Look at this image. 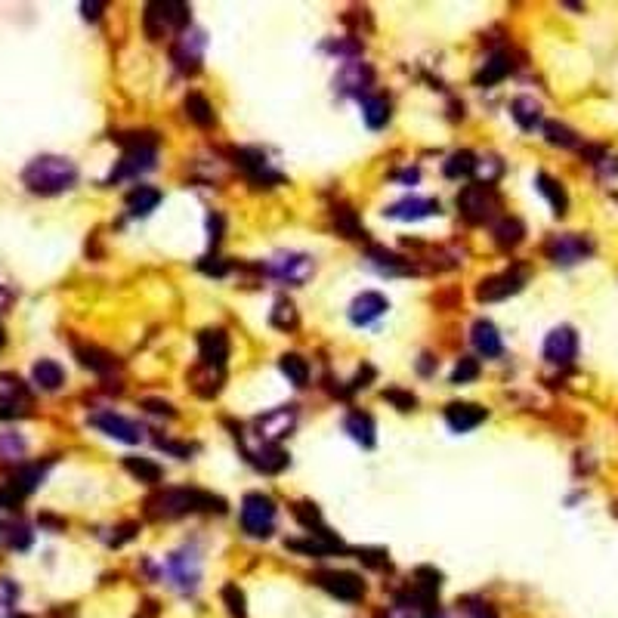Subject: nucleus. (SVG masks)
Returning a JSON list of instances; mask_svg holds the SVG:
<instances>
[{
    "mask_svg": "<svg viewBox=\"0 0 618 618\" xmlns=\"http://www.w3.org/2000/svg\"><path fill=\"white\" fill-rule=\"evenodd\" d=\"M312 269L316 266H312V257L307 254H275L269 260V273L288 284H303L312 275Z\"/></svg>",
    "mask_w": 618,
    "mask_h": 618,
    "instance_id": "nucleus-10",
    "label": "nucleus"
},
{
    "mask_svg": "<svg viewBox=\"0 0 618 618\" xmlns=\"http://www.w3.org/2000/svg\"><path fill=\"white\" fill-rule=\"evenodd\" d=\"M6 307H10V291H6V288H0V312H4Z\"/></svg>",
    "mask_w": 618,
    "mask_h": 618,
    "instance_id": "nucleus-55",
    "label": "nucleus"
},
{
    "mask_svg": "<svg viewBox=\"0 0 618 618\" xmlns=\"http://www.w3.org/2000/svg\"><path fill=\"white\" fill-rule=\"evenodd\" d=\"M186 115H189L198 127H211V124H213V106L201 93L186 96Z\"/></svg>",
    "mask_w": 618,
    "mask_h": 618,
    "instance_id": "nucleus-34",
    "label": "nucleus"
},
{
    "mask_svg": "<svg viewBox=\"0 0 618 618\" xmlns=\"http://www.w3.org/2000/svg\"><path fill=\"white\" fill-rule=\"evenodd\" d=\"M371 260H374V266L384 269V273H405V266L399 263V257L390 254V251H380V248H374Z\"/></svg>",
    "mask_w": 618,
    "mask_h": 618,
    "instance_id": "nucleus-47",
    "label": "nucleus"
},
{
    "mask_svg": "<svg viewBox=\"0 0 618 618\" xmlns=\"http://www.w3.org/2000/svg\"><path fill=\"white\" fill-rule=\"evenodd\" d=\"M74 179H78V168L59 155H40L22 170L25 189L34 196H59V192L72 189Z\"/></svg>",
    "mask_w": 618,
    "mask_h": 618,
    "instance_id": "nucleus-1",
    "label": "nucleus"
},
{
    "mask_svg": "<svg viewBox=\"0 0 618 618\" xmlns=\"http://www.w3.org/2000/svg\"><path fill=\"white\" fill-rule=\"evenodd\" d=\"M198 350H201V365L205 368H223L226 365V359H229V337H226V331H201V337H198Z\"/></svg>",
    "mask_w": 618,
    "mask_h": 618,
    "instance_id": "nucleus-16",
    "label": "nucleus"
},
{
    "mask_svg": "<svg viewBox=\"0 0 618 618\" xmlns=\"http://www.w3.org/2000/svg\"><path fill=\"white\" fill-rule=\"evenodd\" d=\"M22 451H25L22 436L0 433V461H16V457H22Z\"/></svg>",
    "mask_w": 618,
    "mask_h": 618,
    "instance_id": "nucleus-42",
    "label": "nucleus"
},
{
    "mask_svg": "<svg viewBox=\"0 0 618 618\" xmlns=\"http://www.w3.org/2000/svg\"><path fill=\"white\" fill-rule=\"evenodd\" d=\"M457 207H461V213L470 223H485V220L498 211V198H495V192H492V186L479 183V186H467V189L457 196Z\"/></svg>",
    "mask_w": 618,
    "mask_h": 618,
    "instance_id": "nucleus-5",
    "label": "nucleus"
},
{
    "mask_svg": "<svg viewBox=\"0 0 618 618\" xmlns=\"http://www.w3.org/2000/svg\"><path fill=\"white\" fill-rule=\"evenodd\" d=\"M205 31L198 29H183L177 38V44H173V62H177L183 72H196L198 62H201V53H205Z\"/></svg>",
    "mask_w": 618,
    "mask_h": 618,
    "instance_id": "nucleus-14",
    "label": "nucleus"
},
{
    "mask_svg": "<svg viewBox=\"0 0 618 618\" xmlns=\"http://www.w3.org/2000/svg\"><path fill=\"white\" fill-rule=\"evenodd\" d=\"M316 581L344 603H359L365 596V581L353 572H318Z\"/></svg>",
    "mask_w": 618,
    "mask_h": 618,
    "instance_id": "nucleus-12",
    "label": "nucleus"
},
{
    "mask_svg": "<svg viewBox=\"0 0 618 618\" xmlns=\"http://www.w3.org/2000/svg\"><path fill=\"white\" fill-rule=\"evenodd\" d=\"M476 168V155L474 152H455V155L446 161V177L457 179V177H467Z\"/></svg>",
    "mask_w": 618,
    "mask_h": 618,
    "instance_id": "nucleus-38",
    "label": "nucleus"
},
{
    "mask_svg": "<svg viewBox=\"0 0 618 618\" xmlns=\"http://www.w3.org/2000/svg\"><path fill=\"white\" fill-rule=\"evenodd\" d=\"M4 340H6V335H4V328H0V346H4Z\"/></svg>",
    "mask_w": 618,
    "mask_h": 618,
    "instance_id": "nucleus-56",
    "label": "nucleus"
},
{
    "mask_svg": "<svg viewBox=\"0 0 618 618\" xmlns=\"http://www.w3.org/2000/svg\"><path fill=\"white\" fill-rule=\"evenodd\" d=\"M523 223H519V220H513V217H504L501 223L495 226V241L501 248H513V245H519V241H523Z\"/></svg>",
    "mask_w": 618,
    "mask_h": 618,
    "instance_id": "nucleus-35",
    "label": "nucleus"
},
{
    "mask_svg": "<svg viewBox=\"0 0 618 618\" xmlns=\"http://www.w3.org/2000/svg\"><path fill=\"white\" fill-rule=\"evenodd\" d=\"M74 353H78L81 365L90 368V371H96V374H106L115 368V359L109 356L106 350H100V346H78Z\"/></svg>",
    "mask_w": 618,
    "mask_h": 618,
    "instance_id": "nucleus-31",
    "label": "nucleus"
},
{
    "mask_svg": "<svg viewBox=\"0 0 618 618\" xmlns=\"http://www.w3.org/2000/svg\"><path fill=\"white\" fill-rule=\"evenodd\" d=\"M235 161H239L241 170L251 173V179L257 183H279V173L269 170V161L263 152H251V149H239L235 152Z\"/></svg>",
    "mask_w": 618,
    "mask_h": 618,
    "instance_id": "nucleus-20",
    "label": "nucleus"
},
{
    "mask_svg": "<svg viewBox=\"0 0 618 618\" xmlns=\"http://www.w3.org/2000/svg\"><path fill=\"white\" fill-rule=\"evenodd\" d=\"M19 600V588L10 579H0V618H10Z\"/></svg>",
    "mask_w": 618,
    "mask_h": 618,
    "instance_id": "nucleus-44",
    "label": "nucleus"
},
{
    "mask_svg": "<svg viewBox=\"0 0 618 618\" xmlns=\"http://www.w3.org/2000/svg\"><path fill=\"white\" fill-rule=\"evenodd\" d=\"M47 474V464H25L22 470H16V476H13V483H10V492L16 498H22V495H29V492H34L40 485V479H44Z\"/></svg>",
    "mask_w": 618,
    "mask_h": 618,
    "instance_id": "nucleus-24",
    "label": "nucleus"
},
{
    "mask_svg": "<svg viewBox=\"0 0 618 618\" xmlns=\"http://www.w3.org/2000/svg\"><path fill=\"white\" fill-rule=\"evenodd\" d=\"M474 346L483 356L495 359L501 356L504 344H501V335H498V328L492 322H485V318H479V322L474 325Z\"/></svg>",
    "mask_w": 618,
    "mask_h": 618,
    "instance_id": "nucleus-21",
    "label": "nucleus"
},
{
    "mask_svg": "<svg viewBox=\"0 0 618 618\" xmlns=\"http://www.w3.org/2000/svg\"><path fill=\"white\" fill-rule=\"evenodd\" d=\"M161 205V192L152 189V186H136L127 196V211L130 217H149L155 207Z\"/></svg>",
    "mask_w": 618,
    "mask_h": 618,
    "instance_id": "nucleus-22",
    "label": "nucleus"
},
{
    "mask_svg": "<svg viewBox=\"0 0 618 618\" xmlns=\"http://www.w3.org/2000/svg\"><path fill=\"white\" fill-rule=\"evenodd\" d=\"M440 211V205H436L433 198H418V196H412V198H402V201H396V205L387 207V217H393V220H423V217H430V213H436Z\"/></svg>",
    "mask_w": 618,
    "mask_h": 618,
    "instance_id": "nucleus-19",
    "label": "nucleus"
},
{
    "mask_svg": "<svg viewBox=\"0 0 618 618\" xmlns=\"http://www.w3.org/2000/svg\"><path fill=\"white\" fill-rule=\"evenodd\" d=\"M294 421H297V408L294 405L273 408L269 414L257 418V436H260L266 446H275V442L284 440V436L294 430Z\"/></svg>",
    "mask_w": 618,
    "mask_h": 618,
    "instance_id": "nucleus-9",
    "label": "nucleus"
},
{
    "mask_svg": "<svg viewBox=\"0 0 618 618\" xmlns=\"http://www.w3.org/2000/svg\"><path fill=\"white\" fill-rule=\"evenodd\" d=\"M575 356H579V335H575V328H569V325H560V328H553L551 335L544 340V359L553 365H569L575 362Z\"/></svg>",
    "mask_w": 618,
    "mask_h": 618,
    "instance_id": "nucleus-11",
    "label": "nucleus"
},
{
    "mask_svg": "<svg viewBox=\"0 0 618 618\" xmlns=\"http://www.w3.org/2000/svg\"><path fill=\"white\" fill-rule=\"evenodd\" d=\"M248 455H251V461L263 470V474H279L284 464H288V455H284L279 446H266V442H263V448L248 451Z\"/></svg>",
    "mask_w": 618,
    "mask_h": 618,
    "instance_id": "nucleus-27",
    "label": "nucleus"
},
{
    "mask_svg": "<svg viewBox=\"0 0 618 618\" xmlns=\"http://www.w3.org/2000/svg\"><path fill=\"white\" fill-rule=\"evenodd\" d=\"M124 467L140 479V483H158V479H161V467H158V464H152V461H145V457H127V461H124Z\"/></svg>",
    "mask_w": 618,
    "mask_h": 618,
    "instance_id": "nucleus-37",
    "label": "nucleus"
},
{
    "mask_svg": "<svg viewBox=\"0 0 618 618\" xmlns=\"http://www.w3.org/2000/svg\"><path fill=\"white\" fill-rule=\"evenodd\" d=\"M241 526L251 538H269L275 526V504L263 492H251L241 501Z\"/></svg>",
    "mask_w": 618,
    "mask_h": 618,
    "instance_id": "nucleus-4",
    "label": "nucleus"
},
{
    "mask_svg": "<svg viewBox=\"0 0 618 618\" xmlns=\"http://www.w3.org/2000/svg\"><path fill=\"white\" fill-rule=\"evenodd\" d=\"M29 544H31L29 526H13V529H10V547H16V551H25Z\"/></svg>",
    "mask_w": 618,
    "mask_h": 618,
    "instance_id": "nucleus-51",
    "label": "nucleus"
},
{
    "mask_svg": "<svg viewBox=\"0 0 618 618\" xmlns=\"http://www.w3.org/2000/svg\"><path fill=\"white\" fill-rule=\"evenodd\" d=\"M479 378V362L476 359H461L451 371V384H470V380Z\"/></svg>",
    "mask_w": 618,
    "mask_h": 618,
    "instance_id": "nucleus-46",
    "label": "nucleus"
},
{
    "mask_svg": "<svg viewBox=\"0 0 618 618\" xmlns=\"http://www.w3.org/2000/svg\"><path fill=\"white\" fill-rule=\"evenodd\" d=\"M294 513H297V519H300L303 529H307V532L322 529V517H318L316 504H297V507H294Z\"/></svg>",
    "mask_w": 618,
    "mask_h": 618,
    "instance_id": "nucleus-48",
    "label": "nucleus"
},
{
    "mask_svg": "<svg viewBox=\"0 0 618 618\" xmlns=\"http://www.w3.org/2000/svg\"><path fill=\"white\" fill-rule=\"evenodd\" d=\"M359 560H362L365 566H374V569L387 566V553L384 551H359Z\"/></svg>",
    "mask_w": 618,
    "mask_h": 618,
    "instance_id": "nucleus-52",
    "label": "nucleus"
},
{
    "mask_svg": "<svg viewBox=\"0 0 618 618\" xmlns=\"http://www.w3.org/2000/svg\"><path fill=\"white\" fill-rule=\"evenodd\" d=\"M344 427H346V433H350L353 440L359 442V446H365V448H371V446H374V421L368 418V414H362V412L350 414Z\"/></svg>",
    "mask_w": 618,
    "mask_h": 618,
    "instance_id": "nucleus-30",
    "label": "nucleus"
},
{
    "mask_svg": "<svg viewBox=\"0 0 618 618\" xmlns=\"http://www.w3.org/2000/svg\"><path fill=\"white\" fill-rule=\"evenodd\" d=\"M474 170L479 173V177H483V186H492L498 177H501L504 164H501V158L489 155V158H476V168Z\"/></svg>",
    "mask_w": 618,
    "mask_h": 618,
    "instance_id": "nucleus-41",
    "label": "nucleus"
},
{
    "mask_svg": "<svg viewBox=\"0 0 618 618\" xmlns=\"http://www.w3.org/2000/svg\"><path fill=\"white\" fill-rule=\"evenodd\" d=\"M507 74H510V59L498 53V57H492L483 65V72L476 74V84L479 87H492V84H498V81H504Z\"/></svg>",
    "mask_w": 618,
    "mask_h": 618,
    "instance_id": "nucleus-32",
    "label": "nucleus"
},
{
    "mask_svg": "<svg viewBox=\"0 0 618 618\" xmlns=\"http://www.w3.org/2000/svg\"><path fill=\"white\" fill-rule=\"evenodd\" d=\"M384 396H387V399L393 402L396 408H399V412H412V408H414V402H418V399H414L412 393H402V390H387Z\"/></svg>",
    "mask_w": 618,
    "mask_h": 618,
    "instance_id": "nucleus-50",
    "label": "nucleus"
},
{
    "mask_svg": "<svg viewBox=\"0 0 618 618\" xmlns=\"http://www.w3.org/2000/svg\"><path fill=\"white\" fill-rule=\"evenodd\" d=\"M158 140L152 134H134V140H130L127 152H124V158L118 161V168L112 170V183L115 179H127V177H140V173L155 168V158H158Z\"/></svg>",
    "mask_w": 618,
    "mask_h": 618,
    "instance_id": "nucleus-3",
    "label": "nucleus"
},
{
    "mask_svg": "<svg viewBox=\"0 0 618 618\" xmlns=\"http://www.w3.org/2000/svg\"><path fill=\"white\" fill-rule=\"evenodd\" d=\"M590 254H594V245H590L585 235L566 232V235H557V239L547 241V257H551L553 263H560V266H575V263H581Z\"/></svg>",
    "mask_w": 618,
    "mask_h": 618,
    "instance_id": "nucleus-7",
    "label": "nucleus"
},
{
    "mask_svg": "<svg viewBox=\"0 0 618 618\" xmlns=\"http://www.w3.org/2000/svg\"><path fill=\"white\" fill-rule=\"evenodd\" d=\"M279 365H282V374L291 380V384H294V387H307V380H309L307 359H300L297 353H288V356H282Z\"/></svg>",
    "mask_w": 618,
    "mask_h": 618,
    "instance_id": "nucleus-33",
    "label": "nucleus"
},
{
    "mask_svg": "<svg viewBox=\"0 0 618 618\" xmlns=\"http://www.w3.org/2000/svg\"><path fill=\"white\" fill-rule=\"evenodd\" d=\"M223 600L229 606V615L232 618H248V609H245V594H241L235 585H226L223 588Z\"/></svg>",
    "mask_w": 618,
    "mask_h": 618,
    "instance_id": "nucleus-45",
    "label": "nucleus"
},
{
    "mask_svg": "<svg viewBox=\"0 0 618 618\" xmlns=\"http://www.w3.org/2000/svg\"><path fill=\"white\" fill-rule=\"evenodd\" d=\"M535 186H538L541 196L551 201L553 213H557V217H562V213H566V207H569V198H566V192H562V186L557 183V179L547 177V173H538V177H535Z\"/></svg>",
    "mask_w": 618,
    "mask_h": 618,
    "instance_id": "nucleus-26",
    "label": "nucleus"
},
{
    "mask_svg": "<svg viewBox=\"0 0 618 618\" xmlns=\"http://www.w3.org/2000/svg\"><path fill=\"white\" fill-rule=\"evenodd\" d=\"M544 136H547V143L562 145V149H575V145H579L575 130H569L566 124H560V121H547L544 124Z\"/></svg>",
    "mask_w": 618,
    "mask_h": 618,
    "instance_id": "nucleus-36",
    "label": "nucleus"
},
{
    "mask_svg": "<svg viewBox=\"0 0 618 618\" xmlns=\"http://www.w3.org/2000/svg\"><path fill=\"white\" fill-rule=\"evenodd\" d=\"M362 118L371 130H380L387 121H390V102L384 96H365L362 100Z\"/></svg>",
    "mask_w": 618,
    "mask_h": 618,
    "instance_id": "nucleus-28",
    "label": "nucleus"
},
{
    "mask_svg": "<svg viewBox=\"0 0 618 618\" xmlns=\"http://www.w3.org/2000/svg\"><path fill=\"white\" fill-rule=\"evenodd\" d=\"M31 378L34 384L40 387V390H59L62 380H65V371H62L59 362H53V359H40V362H34L31 368Z\"/></svg>",
    "mask_w": 618,
    "mask_h": 618,
    "instance_id": "nucleus-23",
    "label": "nucleus"
},
{
    "mask_svg": "<svg viewBox=\"0 0 618 618\" xmlns=\"http://www.w3.org/2000/svg\"><path fill=\"white\" fill-rule=\"evenodd\" d=\"M149 412H155V414H168V418H173V408H170V402H161V399H145L143 402Z\"/></svg>",
    "mask_w": 618,
    "mask_h": 618,
    "instance_id": "nucleus-53",
    "label": "nucleus"
},
{
    "mask_svg": "<svg viewBox=\"0 0 618 618\" xmlns=\"http://www.w3.org/2000/svg\"><path fill=\"white\" fill-rule=\"evenodd\" d=\"M523 284H526V269H507V273L492 275V279H485L479 284L476 297L485 303H495V300H504V297L517 294Z\"/></svg>",
    "mask_w": 618,
    "mask_h": 618,
    "instance_id": "nucleus-13",
    "label": "nucleus"
},
{
    "mask_svg": "<svg viewBox=\"0 0 618 618\" xmlns=\"http://www.w3.org/2000/svg\"><path fill=\"white\" fill-rule=\"evenodd\" d=\"M368 81H371V72H368L362 62H353V65L340 74V84H344V90H353V93H359V87H365Z\"/></svg>",
    "mask_w": 618,
    "mask_h": 618,
    "instance_id": "nucleus-40",
    "label": "nucleus"
},
{
    "mask_svg": "<svg viewBox=\"0 0 618 618\" xmlns=\"http://www.w3.org/2000/svg\"><path fill=\"white\" fill-rule=\"evenodd\" d=\"M0 402L29 412V387H25L16 374H0Z\"/></svg>",
    "mask_w": 618,
    "mask_h": 618,
    "instance_id": "nucleus-25",
    "label": "nucleus"
},
{
    "mask_svg": "<svg viewBox=\"0 0 618 618\" xmlns=\"http://www.w3.org/2000/svg\"><path fill=\"white\" fill-rule=\"evenodd\" d=\"M269 322H273L279 331L297 328V309H294V303H291V300H279V303H275V309H273V316H269Z\"/></svg>",
    "mask_w": 618,
    "mask_h": 618,
    "instance_id": "nucleus-39",
    "label": "nucleus"
},
{
    "mask_svg": "<svg viewBox=\"0 0 618 618\" xmlns=\"http://www.w3.org/2000/svg\"><path fill=\"white\" fill-rule=\"evenodd\" d=\"M510 112L523 130H535L541 124V106L532 100V96H519V100H513Z\"/></svg>",
    "mask_w": 618,
    "mask_h": 618,
    "instance_id": "nucleus-29",
    "label": "nucleus"
},
{
    "mask_svg": "<svg viewBox=\"0 0 618 618\" xmlns=\"http://www.w3.org/2000/svg\"><path fill=\"white\" fill-rule=\"evenodd\" d=\"M168 575L173 579V585L179 590H196L198 588V575H201V562L196 557V551H179L168 560Z\"/></svg>",
    "mask_w": 618,
    "mask_h": 618,
    "instance_id": "nucleus-15",
    "label": "nucleus"
},
{
    "mask_svg": "<svg viewBox=\"0 0 618 618\" xmlns=\"http://www.w3.org/2000/svg\"><path fill=\"white\" fill-rule=\"evenodd\" d=\"M335 223H337V229H344L350 239H356V235L362 232V229H359L356 213H353L350 207H337V211H335Z\"/></svg>",
    "mask_w": 618,
    "mask_h": 618,
    "instance_id": "nucleus-49",
    "label": "nucleus"
},
{
    "mask_svg": "<svg viewBox=\"0 0 618 618\" xmlns=\"http://www.w3.org/2000/svg\"><path fill=\"white\" fill-rule=\"evenodd\" d=\"M387 309H390V303H387L384 294H378V291H365V294H359L356 300L350 303V322L353 325H371L374 318H380Z\"/></svg>",
    "mask_w": 618,
    "mask_h": 618,
    "instance_id": "nucleus-17",
    "label": "nucleus"
},
{
    "mask_svg": "<svg viewBox=\"0 0 618 618\" xmlns=\"http://www.w3.org/2000/svg\"><path fill=\"white\" fill-rule=\"evenodd\" d=\"M186 22H189V6L186 4H149L145 6V31H149L152 40L161 38L168 25L186 29Z\"/></svg>",
    "mask_w": 618,
    "mask_h": 618,
    "instance_id": "nucleus-6",
    "label": "nucleus"
},
{
    "mask_svg": "<svg viewBox=\"0 0 618 618\" xmlns=\"http://www.w3.org/2000/svg\"><path fill=\"white\" fill-rule=\"evenodd\" d=\"M414 579H418V590H421V594H427V596H433L436 590H440V585H442V575L436 572V569H430V566H421L418 572H414Z\"/></svg>",
    "mask_w": 618,
    "mask_h": 618,
    "instance_id": "nucleus-43",
    "label": "nucleus"
},
{
    "mask_svg": "<svg viewBox=\"0 0 618 618\" xmlns=\"http://www.w3.org/2000/svg\"><path fill=\"white\" fill-rule=\"evenodd\" d=\"M192 510H226V507L220 498L207 495V492H198V489H168L149 501L152 519H173V517H183V513H192Z\"/></svg>",
    "mask_w": 618,
    "mask_h": 618,
    "instance_id": "nucleus-2",
    "label": "nucleus"
},
{
    "mask_svg": "<svg viewBox=\"0 0 618 618\" xmlns=\"http://www.w3.org/2000/svg\"><path fill=\"white\" fill-rule=\"evenodd\" d=\"M81 10H84V16H87V19H100L102 4H81Z\"/></svg>",
    "mask_w": 618,
    "mask_h": 618,
    "instance_id": "nucleus-54",
    "label": "nucleus"
},
{
    "mask_svg": "<svg viewBox=\"0 0 618 618\" xmlns=\"http://www.w3.org/2000/svg\"><path fill=\"white\" fill-rule=\"evenodd\" d=\"M446 421L455 433H467V430H474L485 421V408L474 405V402H451L446 408Z\"/></svg>",
    "mask_w": 618,
    "mask_h": 618,
    "instance_id": "nucleus-18",
    "label": "nucleus"
},
{
    "mask_svg": "<svg viewBox=\"0 0 618 618\" xmlns=\"http://www.w3.org/2000/svg\"><path fill=\"white\" fill-rule=\"evenodd\" d=\"M90 423H93L96 430H102L106 436H112V440L127 442V446H136V442H143V427H140V423H134L130 418H124V414L96 412V414H90Z\"/></svg>",
    "mask_w": 618,
    "mask_h": 618,
    "instance_id": "nucleus-8",
    "label": "nucleus"
},
{
    "mask_svg": "<svg viewBox=\"0 0 618 618\" xmlns=\"http://www.w3.org/2000/svg\"><path fill=\"white\" fill-rule=\"evenodd\" d=\"M427 618H442V615H440V613H430Z\"/></svg>",
    "mask_w": 618,
    "mask_h": 618,
    "instance_id": "nucleus-57",
    "label": "nucleus"
}]
</instances>
